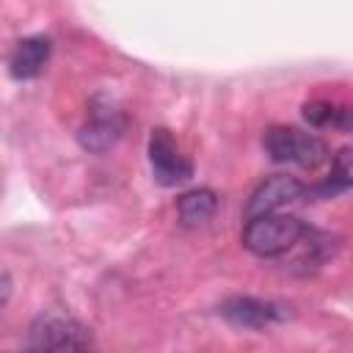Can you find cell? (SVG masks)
Returning <instances> with one entry per match:
<instances>
[{
	"label": "cell",
	"mask_w": 353,
	"mask_h": 353,
	"mask_svg": "<svg viewBox=\"0 0 353 353\" xmlns=\"http://www.w3.org/2000/svg\"><path fill=\"white\" fill-rule=\"evenodd\" d=\"M306 237V226L295 215L265 212L248 218L243 229V245L256 256H279Z\"/></svg>",
	"instance_id": "1"
},
{
	"label": "cell",
	"mask_w": 353,
	"mask_h": 353,
	"mask_svg": "<svg viewBox=\"0 0 353 353\" xmlns=\"http://www.w3.org/2000/svg\"><path fill=\"white\" fill-rule=\"evenodd\" d=\"M265 152L276 163H290L301 168H317L328 160V146L314 132L298 127H270L265 132Z\"/></svg>",
	"instance_id": "2"
},
{
	"label": "cell",
	"mask_w": 353,
	"mask_h": 353,
	"mask_svg": "<svg viewBox=\"0 0 353 353\" xmlns=\"http://www.w3.org/2000/svg\"><path fill=\"white\" fill-rule=\"evenodd\" d=\"M30 350H85L91 347V334L74 317L61 312H47L33 320L28 334Z\"/></svg>",
	"instance_id": "3"
},
{
	"label": "cell",
	"mask_w": 353,
	"mask_h": 353,
	"mask_svg": "<svg viewBox=\"0 0 353 353\" xmlns=\"http://www.w3.org/2000/svg\"><path fill=\"white\" fill-rule=\"evenodd\" d=\"M124 130H127L124 110L113 99L97 97V99H91L85 121L80 127V143L88 152H108L110 146H116V141L124 135Z\"/></svg>",
	"instance_id": "4"
},
{
	"label": "cell",
	"mask_w": 353,
	"mask_h": 353,
	"mask_svg": "<svg viewBox=\"0 0 353 353\" xmlns=\"http://www.w3.org/2000/svg\"><path fill=\"white\" fill-rule=\"evenodd\" d=\"M149 165H152L154 179L165 188L182 185L185 179L193 176V163L188 160V154L182 152L171 130L165 127H157L149 135Z\"/></svg>",
	"instance_id": "5"
},
{
	"label": "cell",
	"mask_w": 353,
	"mask_h": 353,
	"mask_svg": "<svg viewBox=\"0 0 353 353\" xmlns=\"http://www.w3.org/2000/svg\"><path fill=\"white\" fill-rule=\"evenodd\" d=\"M301 196H306V185L290 174H276L270 179H265L248 199L245 204V218H256L265 212H279L281 207L298 201Z\"/></svg>",
	"instance_id": "6"
},
{
	"label": "cell",
	"mask_w": 353,
	"mask_h": 353,
	"mask_svg": "<svg viewBox=\"0 0 353 353\" xmlns=\"http://www.w3.org/2000/svg\"><path fill=\"white\" fill-rule=\"evenodd\" d=\"M221 314L240 328H265L270 323H279L287 317L284 306L273 303V301H262V298H251V295H237L221 303Z\"/></svg>",
	"instance_id": "7"
},
{
	"label": "cell",
	"mask_w": 353,
	"mask_h": 353,
	"mask_svg": "<svg viewBox=\"0 0 353 353\" xmlns=\"http://www.w3.org/2000/svg\"><path fill=\"white\" fill-rule=\"evenodd\" d=\"M52 52V41L47 36H25L17 41L8 58V72L14 80H33L44 72Z\"/></svg>",
	"instance_id": "8"
},
{
	"label": "cell",
	"mask_w": 353,
	"mask_h": 353,
	"mask_svg": "<svg viewBox=\"0 0 353 353\" xmlns=\"http://www.w3.org/2000/svg\"><path fill=\"white\" fill-rule=\"evenodd\" d=\"M303 119L312 127H331L350 132L353 130V105L339 99H309L303 105Z\"/></svg>",
	"instance_id": "9"
},
{
	"label": "cell",
	"mask_w": 353,
	"mask_h": 353,
	"mask_svg": "<svg viewBox=\"0 0 353 353\" xmlns=\"http://www.w3.org/2000/svg\"><path fill=\"white\" fill-rule=\"evenodd\" d=\"M347 188H353V146H342V149L334 154L328 179H325L323 185L312 188V190L306 188V193H309V196H323V199H328V196H336V193H342V190H347Z\"/></svg>",
	"instance_id": "10"
},
{
	"label": "cell",
	"mask_w": 353,
	"mask_h": 353,
	"mask_svg": "<svg viewBox=\"0 0 353 353\" xmlns=\"http://www.w3.org/2000/svg\"><path fill=\"white\" fill-rule=\"evenodd\" d=\"M176 210H179V218H182L188 226H199V223H207V221L215 215V210H218V196H215L212 190H207V188H199V190L185 193V196L179 199Z\"/></svg>",
	"instance_id": "11"
}]
</instances>
